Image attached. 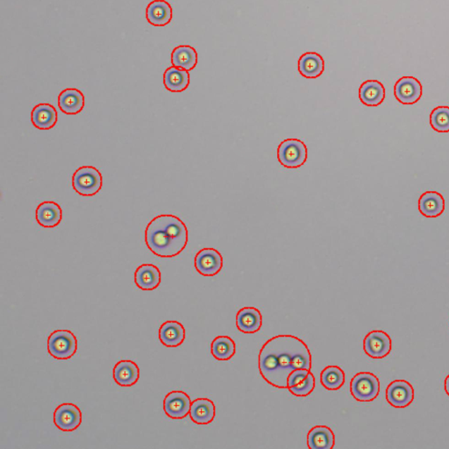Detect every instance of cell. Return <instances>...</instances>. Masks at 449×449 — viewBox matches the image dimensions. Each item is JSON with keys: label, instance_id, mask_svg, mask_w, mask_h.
<instances>
[{"label": "cell", "instance_id": "cell-1", "mask_svg": "<svg viewBox=\"0 0 449 449\" xmlns=\"http://www.w3.org/2000/svg\"><path fill=\"white\" fill-rule=\"evenodd\" d=\"M260 374L266 382L287 389V381L294 371L312 369V355L299 337L281 335L271 338L262 346L258 359Z\"/></svg>", "mask_w": 449, "mask_h": 449}, {"label": "cell", "instance_id": "cell-2", "mask_svg": "<svg viewBox=\"0 0 449 449\" xmlns=\"http://www.w3.org/2000/svg\"><path fill=\"white\" fill-rule=\"evenodd\" d=\"M145 240L151 252L159 257H174L185 249L188 230L180 219L161 214L147 226Z\"/></svg>", "mask_w": 449, "mask_h": 449}, {"label": "cell", "instance_id": "cell-3", "mask_svg": "<svg viewBox=\"0 0 449 449\" xmlns=\"http://www.w3.org/2000/svg\"><path fill=\"white\" fill-rule=\"evenodd\" d=\"M102 175L95 167H80L75 171L73 177V189L82 196L96 195L102 190Z\"/></svg>", "mask_w": 449, "mask_h": 449}, {"label": "cell", "instance_id": "cell-4", "mask_svg": "<svg viewBox=\"0 0 449 449\" xmlns=\"http://www.w3.org/2000/svg\"><path fill=\"white\" fill-rule=\"evenodd\" d=\"M77 350V338L68 330H57L49 338V353L59 360H67L73 357Z\"/></svg>", "mask_w": 449, "mask_h": 449}, {"label": "cell", "instance_id": "cell-5", "mask_svg": "<svg viewBox=\"0 0 449 449\" xmlns=\"http://www.w3.org/2000/svg\"><path fill=\"white\" fill-rule=\"evenodd\" d=\"M278 156L283 167L300 168L307 160V148L300 140L287 139L280 144Z\"/></svg>", "mask_w": 449, "mask_h": 449}, {"label": "cell", "instance_id": "cell-6", "mask_svg": "<svg viewBox=\"0 0 449 449\" xmlns=\"http://www.w3.org/2000/svg\"><path fill=\"white\" fill-rule=\"evenodd\" d=\"M379 380L372 373H359L351 380L350 393L357 401L371 402L374 400L379 396Z\"/></svg>", "mask_w": 449, "mask_h": 449}, {"label": "cell", "instance_id": "cell-7", "mask_svg": "<svg viewBox=\"0 0 449 449\" xmlns=\"http://www.w3.org/2000/svg\"><path fill=\"white\" fill-rule=\"evenodd\" d=\"M386 400L394 407H407L414 400V390L407 381H394L387 388Z\"/></svg>", "mask_w": 449, "mask_h": 449}, {"label": "cell", "instance_id": "cell-8", "mask_svg": "<svg viewBox=\"0 0 449 449\" xmlns=\"http://www.w3.org/2000/svg\"><path fill=\"white\" fill-rule=\"evenodd\" d=\"M190 398L184 391H172L164 398V412L168 417L173 419L185 418L190 413Z\"/></svg>", "mask_w": 449, "mask_h": 449}, {"label": "cell", "instance_id": "cell-9", "mask_svg": "<svg viewBox=\"0 0 449 449\" xmlns=\"http://www.w3.org/2000/svg\"><path fill=\"white\" fill-rule=\"evenodd\" d=\"M54 422L60 430L71 432L78 429L82 423V412L77 405L63 404L54 413Z\"/></svg>", "mask_w": 449, "mask_h": 449}, {"label": "cell", "instance_id": "cell-10", "mask_svg": "<svg viewBox=\"0 0 449 449\" xmlns=\"http://www.w3.org/2000/svg\"><path fill=\"white\" fill-rule=\"evenodd\" d=\"M223 267V258L214 249H204L197 254L195 268L199 274L206 276L217 275Z\"/></svg>", "mask_w": 449, "mask_h": 449}, {"label": "cell", "instance_id": "cell-11", "mask_svg": "<svg viewBox=\"0 0 449 449\" xmlns=\"http://www.w3.org/2000/svg\"><path fill=\"white\" fill-rule=\"evenodd\" d=\"M391 339L386 333L373 331L366 336L364 341L365 353L369 357L381 359L387 357L391 351Z\"/></svg>", "mask_w": 449, "mask_h": 449}, {"label": "cell", "instance_id": "cell-12", "mask_svg": "<svg viewBox=\"0 0 449 449\" xmlns=\"http://www.w3.org/2000/svg\"><path fill=\"white\" fill-rule=\"evenodd\" d=\"M422 84L415 78H402L395 85V96L398 102L405 104V105L416 103L422 98Z\"/></svg>", "mask_w": 449, "mask_h": 449}, {"label": "cell", "instance_id": "cell-13", "mask_svg": "<svg viewBox=\"0 0 449 449\" xmlns=\"http://www.w3.org/2000/svg\"><path fill=\"white\" fill-rule=\"evenodd\" d=\"M63 211L59 204L46 201L39 204L37 209V221L46 228H53L62 221Z\"/></svg>", "mask_w": 449, "mask_h": 449}, {"label": "cell", "instance_id": "cell-14", "mask_svg": "<svg viewBox=\"0 0 449 449\" xmlns=\"http://www.w3.org/2000/svg\"><path fill=\"white\" fill-rule=\"evenodd\" d=\"M262 317L258 309L244 307L240 309L236 316V326L244 333H254L262 328Z\"/></svg>", "mask_w": 449, "mask_h": 449}, {"label": "cell", "instance_id": "cell-15", "mask_svg": "<svg viewBox=\"0 0 449 449\" xmlns=\"http://www.w3.org/2000/svg\"><path fill=\"white\" fill-rule=\"evenodd\" d=\"M85 96L78 89L64 90L59 97V106L63 113L68 115H77L85 107Z\"/></svg>", "mask_w": 449, "mask_h": 449}, {"label": "cell", "instance_id": "cell-16", "mask_svg": "<svg viewBox=\"0 0 449 449\" xmlns=\"http://www.w3.org/2000/svg\"><path fill=\"white\" fill-rule=\"evenodd\" d=\"M135 282L140 289L152 290L161 283V272L156 265L142 264L136 269Z\"/></svg>", "mask_w": 449, "mask_h": 449}, {"label": "cell", "instance_id": "cell-17", "mask_svg": "<svg viewBox=\"0 0 449 449\" xmlns=\"http://www.w3.org/2000/svg\"><path fill=\"white\" fill-rule=\"evenodd\" d=\"M59 117L57 112L49 104H39L35 107L31 113L32 123L41 130H48L55 127Z\"/></svg>", "mask_w": 449, "mask_h": 449}, {"label": "cell", "instance_id": "cell-18", "mask_svg": "<svg viewBox=\"0 0 449 449\" xmlns=\"http://www.w3.org/2000/svg\"><path fill=\"white\" fill-rule=\"evenodd\" d=\"M113 379L118 386L130 387L138 382L140 369L137 364L132 361H121L115 365Z\"/></svg>", "mask_w": 449, "mask_h": 449}, {"label": "cell", "instance_id": "cell-19", "mask_svg": "<svg viewBox=\"0 0 449 449\" xmlns=\"http://www.w3.org/2000/svg\"><path fill=\"white\" fill-rule=\"evenodd\" d=\"M147 20L150 24L156 27L166 26L172 19V8L164 0H154L147 7Z\"/></svg>", "mask_w": 449, "mask_h": 449}, {"label": "cell", "instance_id": "cell-20", "mask_svg": "<svg viewBox=\"0 0 449 449\" xmlns=\"http://www.w3.org/2000/svg\"><path fill=\"white\" fill-rule=\"evenodd\" d=\"M190 417L192 422L199 425H207L215 418V405L208 398H197L190 407Z\"/></svg>", "mask_w": 449, "mask_h": 449}, {"label": "cell", "instance_id": "cell-21", "mask_svg": "<svg viewBox=\"0 0 449 449\" xmlns=\"http://www.w3.org/2000/svg\"><path fill=\"white\" fill-rule=\"evenodd\" d=\"M159 339L164 346L176 347L180 346L185 339V329L178 321H167L161 326Z\"/></svg>", "mask_w": 449, "mask_h": 449}, {"label": "cell", "instance_id": "cell-22", "mask_svg": "<svg viewBox=\"0 0 449 449\" xmlns=\"http://www.w3.org/2000/svg\"><path fill=\"white\" fill-rule=\"evenodd\" d=\"M335 443V433L328 426H314L308 433L307 445L310 449H331Z\"/></svg>", "mask_w": 449, "mask_h": 449}, {"label": "cell", "instance_id": "cell-23", "mask_svg": "<svg viewBox=\"0 0 449 449\" xmlns=\"http://www.w3.org/2000/svg\"><path fill=\"white\" fill-rule=\"evenodd\" d=\"M325 70V62L318 53L304 54L299 61L300 73L307 78H317Z\"/></svg>", "mask_w": 449, "mask_h": 449}, {"label": "cell", "instance_id": "cell-24", "mask_svg": "<svg viewBox=\"0 0 449 449\" xmlns=\"http://www.w3.org/2000/svg\"><path fill=\"white\" fill-rule=\"evenodd\" d=\"M361 102L368 106L380 105L386 98V90L380 82L369 80L364 82L359 91Z\"/></svg>", "mask_w": 449, "mask_h": 449}, {"label": "cell", "instance_id": "cell-25", "mask_svg": "<svg viewBox=\"0 0 449 449\" xmlns=\"http://www.w3.org/2000/svg\"><path fill=\"white\" fill-rule=\"evenodd\" d=\"M420 213L424 216L434 218L439 216L445 209V202L443 196L436 192L424 193L419 201Z\"/></svg>", "mask_w": 449, "mask_h": 449}, {"label": "cell", "instance_id": "cell-26", "mask_svg": "<svg viewBox=\"0 0 449 449\" xmlns=\"http://www.w3.org/2000/svg\"><path fill=\"white\" fill-rule=\"evenodd\" d=\"M164 82L165 87L170 92H184L190 85V74L187 70L180 68L171 67L164 73Z\"/></svg>", "mask_w": 449, "mask_h": 449}, {"label": "cell", "instance_id": "cell-27", "mask_svg": "<svg viewBox=\"0 0 449 449\" xmlns=\"http://www.w3.org/2000/svg\"><path fill=\"white\" fill-rule=\"evenodd\" d=\"M171 62L175 67L192 70L197 63V51L190 46H179L172 52Z\"/></svg>", "mask_w": 449, "mask_h": 449}, {"label": "cell", "instance_id": "cell-28", "mask_svg": "<svg viewBox=\"0 0 449 449\" xmlns=\"http://www.w3.org/2000/svg\"><path fill=\"white\" fill-rule=\"evenodd\" d=\"M211 355L220 361H228L235 355V341L228 336H218L211 343Z\"/></svg>", "mask_w": 449, "mask_h": 449}, {"label": "cell", "instance_id": "cell-29", "mask_svg": "<svg viewBox=\"0 0 449 449\" xmlns=\"http://www.w3.org/2000/svg\"><path fill=\"white\" fill-rule=\"evenodd\" d=\"M321 383L326 390H339L345 383V373L338 366H328L321 372Z\"/></svg>", "mask_w": 449, "mask_h": 449}, {"label": "cell", "instance_id": "cell-30", "mask_svg": "<svg viewBox=\"0 0 449 449\" xmlns=\"http://www.w3.org/2000/svg\"><path fill=\"white\" fill-rule=\"evenodd\" d=\"M431 125L438 132H449V107L441 106L431 113Z\"/></svg>", "mask_w": 449, "mask_h": 449}, {"label": "cell", "instance_id": "cell-31", "mask_svg": "<svg viewBox=\"0 0 449 449\" xmlns=\"http://www.w3.org/2000/svg\"><path fill=\"white\" fill-rule=\"evenodd\" d=\"M316 381L314 374L310 371L307 379L297 383V386L289 388V390L297 397H307L315 389Z\"/></svg>", "mask_w": 449, "mask_h": 449}, {"label": "cell", "instance_id": "cell-32", "mask_svg": "<svg viewBox=\"0 0 449 449\" xmlns=\"http://www.w3.org/2000/svg\"><path fill=\"white\" fill-rule=\"evenodd\" d=\"M309 373H310V371H307V369H296V371L290 373L288 381H287V389L297 386V383H300L305 379H307Z\"/></svg>", "mask_w": 449, "mask_h": 449}, {"label": "cell", "instance_id": "cell-33", "mask_svg": "<svg viewBox=\"0 0 449 449\" xmlns=\"http://www.w3.org/2000/svg\"><path fill=\"white\" fill-rule=\"evenodd\" d=\"M445 390H446V393L449 396V375L447 376L446 380H445Z\"/></svg>", "mask_w": 449, "mask_h": 449}]
</instances>
